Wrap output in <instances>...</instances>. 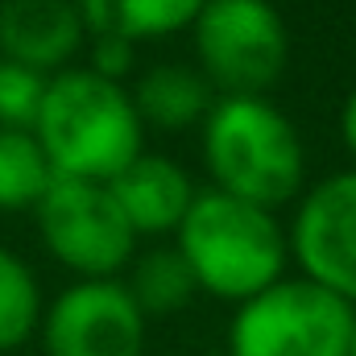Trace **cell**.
<instances>
[{"label":"cell","instance_id":"obj_12","mask_svg":"<svg viewBox=\"0 0 356 356\" xmlns=\"http://www.w3.org/2000/svg\"><path fill=\"white\" fill-rule=\"evenodd\" d=\"M88 33H112L133 46L175 38L195 25L207 0H75Z\"/></svg>","mask_w":356,"mask_h":356},{"label":"cell","instance_id":"obj_11","mask_svg":"<svg viewBox=\"0 0 356 356\" xmlns=\"http://www.w3.org/2000/svg\"><path fill=\"white\" fill-rule=\"evenodd\" d=\"M133 104L145 129L158 133H186V129H203L216 91L199 75L195 63H158L145 67L133 79Z\"/></svg>","mask_w":356,"mask_h":356},{"label":"cell","instance_id":"obj_1","mask_svg":"<svg viewBox=\"0 0 356 356\" xmlns=\"http://www.w3.org/2000/svg\"><path fill=\"white\" fill-rule=\"evenodd\" d=\"M211 191L282 211L307 191V149L294 120L269 95H216L203 129Z\"/></svg>","mask_w":356,"mask_h":356},{"label":"cell","instance_id":"obj_15","mask_svg":"<svg viewBox=\"0 0 356 356\" xmlns=\"http://www.w3.org/2000/svg\"><path fill=\"white\" fill-rule=\"evenodd\" d=\"M42 286L25 257L0 245V353H17L42 327Z\"/></svg>","mask_w":356,"mask_h":356},{"label":"cell","instance_id":"obj_10","mask_svg":"<svg viewBox=\"0 0 356 356\" xmlns=\"http://www.w3.org/2000/svg\"><path fill=\"white\" fill-rule=\"evenodd\" d=\"M108 191H112L116 207L124 211L129 228L137 232V241L141 236H175L199 195L186 166H178L166 154H149V149L112 178Z\"/></svg>","mask_w":356,"mask_h":356},{"label":"cell","instance_id":"obj_4","mask_svg":"<svg viewBox=\"0 0 356 356\" xmlns=\"http://www.w3.org/2000/svg\"><path fill=\"white\" fill-rule=\"evenodd\" d=\"M186 33L216 95H269L290 67V29L273 0H207Z\"/></svg>","mask_w":356,"mask_h":356},{"label":"cell","instance_id":"obj_13","mask_svg":"<svg viewBox=\"0 0 356 356\" xmlns=\"http://www.w3.org/2000/svg\"><path fill=\"white\" fill-rule=\"evenodd\" d=\"M124 290L133 294V302L141 307L145 319H170L178 311H186L191 298L199 294L195 273L186 269L175 245H158L149 253H137L133 266H129Z\"/></svg>","mask_w":356,"mask_h":356},{"label":"cell","instance_id":"obj_18","mask_svg":"<svg viewBox=\"0 0 356 356\" xmlns=\"http://www.w3.org/2000/svg\"><path fill=\"white\" fill-rule=\"evenodd\" d=\"M340 141H344V149H348V158L356 166V83L348 88L344 104H340Z\"/></svg>","mask_w":356,"mask_h":356},{"label":"cell","instance_id":"obj_14","mask_svg":"<svg viewBox=\"0 0 356 356\" xmlns=\"http://www.w3.org/2000/svg\"><path fill=\"white\" fill-rule=\"evenodd\" d=\"M54 178L46 149L29 129H0V211H33Z\"/></svg>","mask_w":356,"mask_h":356},{"label":"cell","instance_id":"obj_9","mask_svg":"<svg viewBox=\"0 0 356 356\" xmlns=\"http://www.w3.org/2000/svg\"><path fill=\"white\" fill-rule=\"evenodd\" d=\"M88 25L75 0H0V58L58 75L88 50Z\"/></svg>","mask_w":356,"mask_h":356},{"label":"cell","instance_id":"obj_2","mask_svg":"<svg viewBox=\"0 0 356 356\" xmlns=\"http://www.w3.org/2000/svg\"><path fill=\"white\" fill-rule=\"evenodd\" d=\"M33 137L54 175L79 182H112L145 154V124L137 116L133 91L99 79L88 67L50 75Z\"/></svg>","mask_w":356,"mask_h":356},{"label":"cell","instance_id":"obj_17","mask_svg":"<svg viewBox=\"0 0 356 356\" xmlns=\"http://www.w3.org/2000/svg\"><path fill=\"white\" fill-rule=\"evenodd\" d=\"M88 71H95L99 79H112V83H124L129 88V75L137 71V46L124 42V38H112V33H91L88 38Z\"/></svg>","mask_w":356,"mask_h":356},{"label":"cell","instance_id":"obj_16","mask_svg":"<svg viewBox=\"0 0 356 356\" xmlns=\"http://www.w3.org/2000/svg\"><path fill=\"white\" fill-rule=\"evenodd\" d=\"M46 88H50V75L0 58V129H29L33 133Z\"/></svg>","mask_w":356,"mask_h":356},{"label":"cell","instance_id":"obj_5","mask_svg":"<svg viewBox=\"0 0 356 356\" xmlns=\"http://www.w3.org/2000/svg\"><path fill=\"white\" fill-rule=\"evenodd\" d=\"M353 315L344 298L307 277H282L241 302L228 323V356H348Z\"/></svg>","mask_w":356,"mask_h":356},{"label":"cell","instance_id":"obj_3","mask_svg":"<svg viewBox=\"0 0 356 356\" xmlns=\"http://www.w3.org/2000/svg\"><path fill=\"white\" fill-rule=\"evenodd\" d=\"M175 249L195 273L199 294L232 307L277 286L290 269V236L277 211L211 186L195 195L186 220L175 232Z\"/></svg>","mask_w":356,"mask_h":356},{"label":"cell","instance_id":"obj_7","mask_svg":"<svg viewBox=\"0 0 356 356\" xmlns=\"http://www.w3.org/2000/svg\"><path fill=\"white\" fill-rule=\"evenodd\" d=\"M286 236L298 277L356 307V166L311 182L294 203Z\"/></svg>","mask_w":356,"mask_h":356},{"label":"cell","instance_id":"obj_6","mask_svg":"<svg viewBox=\"0 0 356 356\" xmlns=\"http://www.w3.org/2000/svg\"><path fill=\"white\" fill-rule=\"evenodd\" d=\"M33 216L50 257L79 273V282H116L137 257V232L116 207L108 182L54 178Z\"/></svg>","mask_w":356,"mask_h":356},{"label":"cell","instance_id":"obj_19","mask_svg":"<svg viewBox=\"0 0 356 356\" xmlns=\"http://www.w3.org/2000/svg\"><path fill=\"white\" fill-rule=\"evenodd\" d=\"M348 356H356V315H353V340H348Z\"/></svg>","mask_w":356,"mask_h":356},{"label":"cell","instance_id":"obj_8","mask_svg":"<svg viewBox=\"0 0 356 356\" xmlns=\"http://www.w3.org/2000/svg\"><path fill=\"white\" fill-rule=\"evenodd\" d=\"M46 356H141L149 319L124 282H75L42 311Z\"/></svg>","mask_w":356,"mask_h":356}]
</instances>
